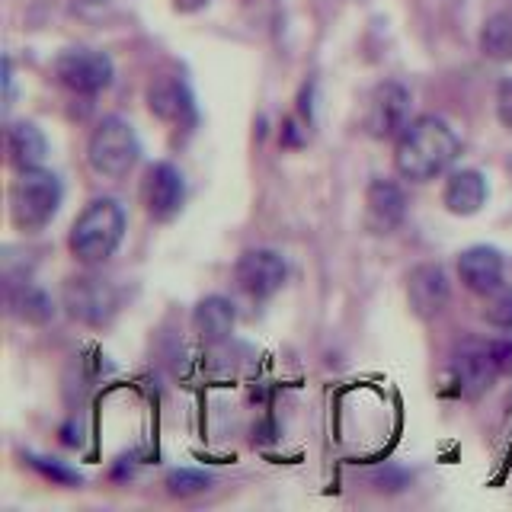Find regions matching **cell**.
Listing matches in <instances>:
<instances>
[{"mask_svg":"<svg viewBox=\"0 0 512 512\" xmlns=\"http://www.w3.org/2000/svg\"><path fill=\"white\" fill-rule=\"evenodd\" d=\"M148 106L160 122L170 125H192L196 122V103H192V93L183 80L164 77L151 84L148 90Z\"/></svg>","mask_w":512,"mask_h":512,"instance_id":"obj_14","label":"cell"},{"mask_svg":"<svg viewBox=\"0 0 512 512\" xmlns=\"http://www.w3.org/2000/svg\"><path fill=\"white\" fill-rule=\"evenodd\" d=\"M61 199L64 189L52 170H20L10 186V218L20 231H42L55 221Z\"/></svg>","mask_w":512,"mask_h":512,"instance_id":"obj_3","label":"cell"},{"mask_svg":"<svg viewBox=\"0 0 512 512\" xmlns=\"http://www.w3.org/2000/svg\"><path fill=\"white\" fill-rule=\"evenodd\" d=\"M48 154V141L39 125L13 122L7 128V160L16 170H36Z\"/></svg>","mask_w":512,"mask_h":512,"instance_id":"obj_16","label":"cell"},{"mask_svg":"<svg viewBox=\"0 0 512 512\" xmlns=\"http://www.w3.org/2000/svg\"><path fill=\"white\" fill-rule=\"evenodd\" d=\"M448 298H452V282H448L439 263H423L407 276V301L416 317L429 320L442 314Z\"/></svg>","mask_w":512,"mask_h":512,"instance_id":"obj_11","label":"cell"},{"mask_svg":"<svg viewBox=\"0 0 512 512\" xmlns=\"http://www.w3.org/2000/svg\"><path fill=\"white\" fill-rule=\"evenodd\" d=\"M208 487H212V477L196 468H176L167 474V490L173 496H196V493H205Z\"/></svg>","mask_w":512,"mask_h":512,"instance_id":"obj_20","label":"cell"},{"mask_svg":"<svg viewBox=\"0 0 512 512\" xmlns=\"http://www.w3.org/2000/svg\"><path fill=\"white\" fill-rule=\"evenodd\" d=\"M496 119L512 132V77H506L500 90H496Z\"/></svg>","mask_w":512,"mask_h":512,"instance_id":"obj_23","label":"cell"},{"mask_svg":"<svg viewBox=\"0 0 512 512\" xmlns=\"http://www.w3.org/2000/svg\"><path fill=\"white\" fill-rule=\"evenodd\" d=\"M288 276L285 260L276 250H247L234 266V279L250 298H272Z\"/></svg>","mask_w":512,"mask_h":512,"instance_id":"obj_9","label":"cell"},{"mask_svg":"<svg viewBox=\"0 0 512 512\" xmlns=\"http://www.w3.org/2000/svg\"><path fill=\"white\" fill-rule=\"evenodd\" d=\"M458 276L474 295H493L503 285V256L496 247H468L458 256Z\"/></svg>","mask_w":512,"mask_h":512,"instance_id":"obj_13","label":"cell"},{"mask_svg":"<svg viewBox=\"0 0 512 512\" xmlns=\"http://www.w3.org/2000/svg\"><path fill=\"white\" fill-rule=\"evenodd\" d=\"M64 308L74 320L87 327H106L119 311V292L116 285L103 276H93V272H84V276H74L64 285Z\"/></svg>","mask_w":512,"mask_h":512,"instance_id":"obj_5","label":"cell"},{"mask_svg":"<svg viewBox=\"0 0 512 512\" xmlns=\"http://www.w3.org/2000/svg\"><path fill=\"white\" fill-rule=\"evenodd\" d=\"M442 202L452 215H477L480 208L487 202V180L480 170H455L448 176L445 192H442Z\"/></svg>","mask_w":512,"mask_h":512,"instance_id":"obj_15","label":"cell"},{"mask_svg":"<svg viewBox=\"0 0 512 512\" xmlns=\"http://www.w3.org/2000/svg\"><path fill=\"white\" fill-rule=\"evenodd\" d=\"M410 106H413L410 90L404 84H397V80H384V84L372 90L365 103V116H362L365 132L378 141L400 138L404 128L410 125Z\"/></svg>","mask_w":512,"mask_h":512,"instance_id":"obj_6","label":"cell"},{"mask_svg":"<svg viewBox=\"0 0 512 512\" xmlns=\"http://www.w3.org/2000/svg\"><path fill=\"white\" fill-rule=\"evenodd\" d=\"M176 4H180L183 10H196V7H202L205 0H176Z\"/></svg>","mask_w":512,"mask_h":512,"instance_id":"obj_25","label":"cell"},{"mask_svg":"<svg viewBox=\"0 0 512 512\" xmlns=\"http://www.w3.org/2000/svg\"><path fill=\"white\" fill-rule=\"evenodd\" d=\"M487 308H484V317L487 324L500 327V330H512V288L500 285L493 295H487Z\"/></svg>","mask_w":512,"mask_h":512,"instance_id":"obj_21","label":"cell"},{"mask_svg":"<svg viewBox=\"0 0 512 512\" xmlns=\"http://www.w3.org/2000/svg\"><path fill=\"white\" fill-rule=\"evenodd\" d=\"M192 324L205 336L208 343H221L228 340L234 324H237V311L228 298L221 295H208L196 304V314H192Z\"/></svg>","mask_w":512,"mask_h":512,"instance_id":"obj_17","label":"cell"},{"mask_svg":"<svg viewBox=\"0 0 512 512\" xmlns=\"http://www.w3.org/2000/svg\"><path fill=\"white\" fill-rule=\"evenodd\" d=\"M407 215L404 189L394 180H372L365 192V224L375 234H391Z\"/></svg>","mask_w":512,"mask_h":512,"instance_id":"obj_12","label":"cell"},{"mask_svg":"<svg viewBox=\"0 0 512 512\" xmlns=\"http://www.w3.org/2000/svg\"><path fill=\"white\" fill-rule=\"evenodd\" d=\"M10 304H13V314L23 317L26 324H45V320L55 317L52 298H48L42 288H36V285H23L20 292L10 298Z\"/></svg>","mask_w":512,"mask_h":512,"instance_id":"obj_19","label":"cell"},{"mask_svg":"<svg viewBox=\"0 0 512 512\" xmlns=\"http://www.w3.org/2000/svg\"><path fill=\"white\" fill-rule=\"evenodd\" d=\"M29 464H32V468H39L45 477H52L55 484H64V487L80 484V474H77V471H71V468H64V464H58V461H48V458H36V455H32V458H29Z\"/></svg>","mask_w":512,"mask_h":512,"instance_id":"obj_22","label":"cell"},{"mask_svg":"<svg viewBox=\"0 0 512 512\" xmlns=\"http://www.w3.org/2000/svg\"><path fill=\"white\" fill-rule=\"evenodd\" d=\"M141 196H144V212L154 221H173L183 212V202H186V180L180 167L167 164V160L151 164L148 176H144Z\"/></svg>","mask_w":512,"mask_h":512,"instance_id":"obj_8","label":"cell"},{"mask_svg":"<svg viewBox=\"0 0 512 512\" xmlns=\"http://www.w3.org/2000/svg\"><path fill=\"white\" fill-rule=\"evenodd\" d=\"M493 352H496V362H500V372H512V343L509 340L493 343Z\"/></svg>","mask_w":512,"mask_h":512,"instance_id":"obj_24","label":"cell"},{"mask_svg":"<svg viewBox=\"0 0 512 512\" xmlns=\"http://www.w3.org/2000/svg\"><path fill=\"white\" fill-rule=\"evenodd\" d=\"M480 48L493 61H512V13H496L480 29Z\"/></svg>","mask_w":512,"mask_h":512,"instance_id":"obj_18","label":"cell"},{"mask_svg":"<svg viewBox=\"0 0 512 512\" xmlns=\"http://www.w3.org/2000/svg\"><path fill=\"white\" fill-rule=\"evenodd\" d=\"M141 157V141L135 135V128L119 116H106L100 125L93 128L90 144H87V160L90 167L109 176V180H122L135 170Z\"/></svg>","mask_w":512,"mask_h":512,"instance_id":"obj_4","label":"cell"},{"mask_svg":"<svg viewBox=\"0 0 512 512\" xmlns=\"http://www.w3.org/2000/svg\"><path fill=\"white\" fill-rule=\"evenodd\" d=\"M461 141L439 116H423L404 128L394 148V167L410 183H429L455 164Z\"/></svg>","mask_w":512,"mask_h":512,"instance_id":"obj_1","label":"cell"},{"mask_svg":"<svg viewBox=\"0 0 512 512\" xmlns=\"http://www.w3.org/2000/svg\"><path fill=\"white\" fill-rule=\"evenodd\" d=\"M125 237V208L116 199H93L74 221L68 247L80 263H106Z\"/></svg>","mask_w":512,"mask_h":512,"instance_id":"obj_2","label":"cell"},{"mask_svg":"<svg viewBox=\"0 0 512 512\" xmlns=\"http://www.w3.org/2000/svg\"><path fill=\"white\" fill-rule=\"evenodd\" d=\"M55 74L74 93H100L112 84V61L96 48H68L55 61Z\"/></svg>","mask_w":512,"mask_h":512,"instance_id":"obj_7","label":"cell"},{"mask_svg":"<svg viewBox=\"0 0 512 512\" xmlns=\"http://www.w3.org/2000/svg\"><path fill=\"white\" fill-rule=\"evenodd\" d=\"M455 378L458 388L468 397H480L490 391V384L500 375V362H496L493 343H480V340H468L461 343L455 352Z\"/></svg>","mask_w":512,"mask_h":512,"instance_id":"obj_10","label":"cell"}]
</instances>
